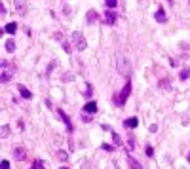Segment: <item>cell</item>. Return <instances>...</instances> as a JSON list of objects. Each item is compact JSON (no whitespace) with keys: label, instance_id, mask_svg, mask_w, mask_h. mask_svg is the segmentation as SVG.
<instances>
[{"label":"cell","instance_id":"obj_19","mask_svg":"<svg viewBox=\"0 0 190 169\" xmlns=\"http://www.w3.org/2000/svg\"><path fill=\"white\" fill-rule=\"evenodd\" d=\"M105 4H107V8H108V10H114V8H116V4H118V0H105Z\"/></svg>","mask_w":190,"mask_h":169},{"label":"cell","instance_id":"obj_11","mask_svg":"<svg viewBox=\"0 0 190 169\" xmlns=\"http://www.w3.org/2000/svg\"><path fill=\"white\" fill-rule=\"evenodd\" d=\"M19 93H21V97L27 99V101H29V99H32V93H31L29 89H27L25 86H19Z\"/></svg>","mask_w":190,"mask_h":169},{"label":"cell","instance_id":"obj_13","mask_svg":"<svg viewBox=\"0 0 190 169\" xmlns=\"http://www.w3.org/2000/svg\"><path fill=\"white\" fill-rule=\"evenodd\" d=\"M4 31H6L8 34H15V31H17V25H15V23H8Z\"/></svg>","mask_w":190,"mask_h":169},{"label":"cell","instance_id":"obj_21","mask_svg":"<svg viewBox=\"0 0 190 169\" xmlns=\"http://www.w3.org/2000/svg\"><path fill=\"white\" fill-rule=\"evenodd\" d=\"M0 169H10V162H8V160H2V162H0Z\"/></svg>","mask_w":190,"mask_h":169},{"label":"cell","instance_id":"obj_23","mask_svg":"<svg viewBox=\"0 0 190 169\" xmlns=\"http://www.w3.org/2000/svg\"><path fill=\"white\" fill-rule=\"evenodd\" d=\"M63 50L67 51V53H70V44H68V42H63Z\"/></svg>","mask_w":190,"mask_h":169},{"label":"cell","instance_id":"obj_4","mask_svg":"<svg viewBox=\"0 0 190 169\" xmlns=\"http://www.w3.org/2000/svg\"><path fill=\"white\" fill-rule=\"evenodd\" d=\"M57 114H59V118H61V120H63V122H65V126H67V129H68V133H70V131H72V129H74V127H72V122H70V118H68V116H67V114H65V112L61 110V108H57Z\"/></svg>","mask_w":190,"mask_h":169},{"label":"cell","instance_id":"obj_20","mask_svg":"<svg viewBox=\"0 0 190 169\" xmlns=\"http://www.w3.org/2000/svg\"><path fill=\"white\" fill-rule=\"evenodd\" d=\"M112 141H114L116 146H120V144H122V139H120V135H118V133H114V131H112Z\"/></svg>","mask_w":190,"mask_h":169},{"label":"cell","instance_id":"obj_18","mask_svg":"<svg viewBox=\"0 0 190 169\" xmlns=\"http://www.w3.org/2000/svg\"><path fill=\"white\" fill-rule=\"evenodd\" d=\"M188 76H190V70H188V68H183V70L179 72V78L181 80H188Z\"/></svg>","mask_w":190,"mask_h":169},{"label":"cell","instance_id":"obj_17","mask_svg":"<svg viewBox=\"0 0 190 169\" xmlns=\"http://www.w3.org/2000/svg\"><path fill=\"white\" fill-rule=\"evenodd\" d=\"M10 80H11V74H10V72L0 74V84H6V82H10Z\"/></svg>","mask_w":190,"mask_h":169},{"label":"cell","instance_id":"obj_32","mask_svg":"<svg viewBox=\"0 0 190 169\" xmlns=\"http://www.w3.org/2000/svg\"><path fill=\"white\" fill-rule=\"evenodd\" d=\"M169 2H173V0H169Z\"/></svg>","mask_w":190,"mask_h":169},{"label":"cell","instance_id":"obj_26","mask_svg":"<svg viewBox=\"0 0 190 169\" xmlns=\"http://www.w3.org/2000/svg\"><path fill=\"white\" fill-rule=\"evenodd\" d=\"M147 154H148V156H152V154H154V150H152V146H147Z\"/></svg>","mask_w":190,"mask_h":169},{"label":"cell","instance_id":"obj_10","mask_svg":"<svg viewBox=\"0 0 190 169\" xmlns=\"http://www.w3.org/2000/svg\"><path fill=\"white\" fill-rule=\"evenodd\" d=\"M127 163H129V169H143V165H141L133 156H127Z\"/></svg>","mask_w":190,"mask_h":169},{"label":"cell","instance_id":"obj_12","mask_svg":"<svg viewBox=\"0 0 190 169\" xmlns=\"http://www.w3.org/2000/svg\"><path fill=\"white\" fill-rule=\"evenodd\" d=\"M137 124H139V120H137V118H129V120L124 122V126H126L127 129H133V127H137Z\"/></svg>","mask_w":190,"mask_h":169},{"label":"cell","instance_id":"obj_1","mask_svg":"<svg viewBox=\"0 0 190 169\" xmlns=\"http://www.w3.org/2000/svg\"><path fill=\"white\" fill-rule=\"evenodd\" d=\"M116 68H118V72L124 78H129V74H131V61H129V57L126 53H122V51L116 53Z\"/></svg>","mask_w":190,"mask_h":169},{"label":"cell","instance_id":"obj_15","mask_svg":"<svg viewBox=\"0 0 190 169\" xmlns=\"http://www.w3.org/2000/svg\"><path fill=\"white\" fill-rule=\"evenodd\" d=\"M10 135V127L8 126H0V139H6Z\"/></svg>","mask_w":190,"mask_h":169},{"label":"cell","instance_id":"obj_24","mask_svg":"<svg viewBox=\"0 0 190 169\" xmlns=\"http://www.w3.org/2000/svg\"><path fill=\"white\" fill-rule=\"evenodd\" d=\"M53 38H55V40H59V42H61V40H63V34H61V33H55V34H53Z\"/></svg>","mask_w":190,"mask_h":169},{"label":"cell","instance_id":"obj_6","mask_svg":"<svg viewBox=\"0 0 190 169\" xmlns=\"http://www.w3.org/2000/svg\"><path fill=\"white\" fill-rule=\"evenodd\" d=\"M154 19H156L158 23H165V21H167V15H165V10H164L162 6H160V10H156V13H154Z\"/></svg>","mask_w":190,"mask_h":169},{"label":"cell","instance_id":"obj_30","mask_svg":"<svg viewBox=\"0 0 190 169\" xmlns=\"http://www.w3.org/2000/svg\"><path fill=\"white\" fill-rule=\"evenodd\" d=\"M61 169H70V167H61Z\"/></svg>","mask_w":190,"mask_h":169},{"label":"cell","instance_id":"obj_28","mask_svg":"<svg viewBox=\"0 0 190 169\" xmlns=\"http://www.w3.org/2000/svg\"><path fill=\"white\" fill-rule=\"evenodd\" d=\"M31 169H38V165H36V163H34V165H32V167H31Z\"/></svg>","mask_w":190,"mask_h":169},{"label":"cell","instance_id":"obj_33","mask_svg":"<svg viewBox=\"0 0 190 169\" xmlns=\"http://www.w3.org/2000/svg\"><path fill=\"white\" fill-rule=\"evenodd\" d=\"M188 4H190V0H188Z\"/></svg>","mask_w":190,"mask_h":169},{"label":"cell","instance_id":"obj_8","mask_svg":"<svg viewBox=\"0 0 190 169\" xmlns=\"http://www.w3.org/2000/svg\"><path fill=\"white\" fill-rule=\"evenodd\" d=\"M82 112H90V114H95V112H97V103H95V101L86 103V104H84V110H82Z\"/></svg>","mask_w":190,"mask_h":169},{"label":"cell","instance_id":"obj_2","mask_svg":"<svg viewBox=\"0 0 190 169\" xmlns=\"http://www.w3.org/2000/svg\"><path fill=\"white\" fill-rule=\"evenodd\" d=\"M129 93H131V82H126V86H124V89L120 91V93H114V97H112V101L114 104H118V107H124L129 97Z\"/></svg>","mask_w":190,"mask_h":169},{"label":"cell","instance_id":"obj_9","mask_svg":"<svg viewBox=\"0 0 190 169\" xmlns=\"http://www.w3.org/2000/svg\"><path fill=\"white\" fill-rule=\"evenodd\" d=\"M105 19H107L108 25H114V23H116V13H114L112 10H107V13H105Z\"/></svg>","mask_w":190,"mask_h":169},{"label":"cell","instance_id":"obj_25","mask_svg":"<svg viewBox=\"0 0 190 169\" xmlns=\"http://www.w3.org/2000/svg\"><path fill=\"white\" fill-rule=\"evenodd\" d=\"M55 65H57L55 61H53V63H50V67H48V72H51V70H53V68H55Z\"/></svg>","mask_w":190,"mask_h":169},{"label":"cell","instance_id":"obj_3","mask_svg":"<svg viewBox=\"0 0 190 169\" xmlns=\"http://www.w3.org/2000/svg\"><path fill=\"white\" fill-rule=\"evenodd\" d=\"M72 42H74V46H76V50L78 51H84L88 48V42H86V38H84V34L82 33H72Z\"/></svg>","mask_w":190,"mask_h":169},{"label":"cell","instance_id":"obj_5","mask_svg":"<svg viewBox=\"0 0 190 169\" xmlns=\"http://www.w3.org/2000/svg\"><path fill=\"white\" fill-rule=\"evenodd\" d=\"M14 158L17 160V162H23V160L27 158L25 148H23V146H15V150H14Z\"/></svg>","mask_w":190,"mask_h":169},{"label":"cell","instance_id":"obj_29","mask_svg":"<svg viewBox=\"0 0 190 169\" xmlns=\"http://www.w3.org/2000/svg\"><path fill=\"white\" fill-rule=\"evenodd\" d=\"M186 160H188V162H190V152H188V156H186Z\"/></svg>","mask_w":190,"mask_h":169},{"label":"cell","instance_id":"obj_31","mask_svg":"<svg viewBox=\"0 0 190 169\" xmlns=\"http://www.w3.org/2000/svg\"><path fill=\"white\" fill-rule=\"evenodd\" d=\"M0 65H2V61H0Z\"/></svg>","mask_w":190,"mask_h":169},{"label":"cell","instance_id":"obj_27","mask_svg":"<svg viewBox=\"0 0 190 169\" xmlns=\"http://www.w3.org/2000/svg\"><path fill=\"white\" fill-rule=\"evenodd\" d=\"M0 13H6V8H4V4L0 2Z\"/></svg>","mask_w":190,"mask_h":169},{"label":"cell","instance_id":"obj_14","mask_svg":"<svg viewBox=\"0 0 190 169\" xmlns=\"http://www.w3.org/2000/svg\"><path fill=\"white\" fill-rule=\"evenodd\" d=\"M55 156H57V160H61V162H67V160H68V154L65 150H57V152H55Z\"/></svg>","mask_w":190,"mask_h":169},{"label":"cell","instance_id":"obj_16","mask_svg":"<svg viewBox=\"0 0 190 169\" xmlns=\"http://www.w3.org/2000/svg\"><path fill=\"white\" fill-rule=\"evenodd\" d=\"M6 51H15V42L14 40H6Z\"/></svg>","mask_w":190,"mask_h":169},{"label":"cell","instance_id":"obj_7","mask_svg":"<svg viewBox=\"0 0 190 169\" xmlns=\"http://www.w3.org/2000/svg\"><path fill=\"white\" fill-rule=\"evenodd\" d=\"M99 19V13H97L95 10H90L88 11V15H86V21H88V25H93V23Z\"/></svg>","mask_w":190,"mask_h":169},{"label":"cell","instance_id":"obj_22","mask_svg":"<svg viewBox=\"0 0 190 169\" xmlns=\"http://www.w3.org/2000/svg\"><path fill=\"white\" fill-rule=\"evenodd\" d=\"M34 163H36V165H38L40 169H46V167H48V165H46V162H42V160H40V162H38V160H36Z\"/></svg>","mask_w":190,"mask_h":169}]
</instances>
